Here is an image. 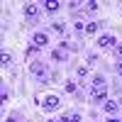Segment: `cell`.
<instances>
[{"label": "cell", "instance_id": "6da1fadb", "mask_svg": "<svg viewBox=\"0 0 122 122\" xmlns=\"http://www.w3.org/2000/svg\"><path fill=\"white\" fill-rule=\"evenodd\" d=\"M90 100L98 105H103L107 100V81L103 76H95L93 78V88H90Z\"/></svg>", "mask_w": 122, "mask_h": 122}, {"label": "cell", "instance_id": "7a4b0ae2", "mask_svg": "<svg viewBox=\"0 0 122 122\" xmlns=\"http://www.w3.org/2000/svg\"><path fill=\"white\" fill-rule=\"evenodd\" d=\"M29 73H32L39 83H46V78H49V68H46L44 61H32V64H29Z\"/></svg>", "mask_w": 122, "mask_h": 122}, {"label": "cell", "instance_id": "3957f363", "mask_svg": "<svg viewBox=\"0 0 122 122\" xmlns=\"http://www.w3.org/2000/svg\"><path fill=\"white\" fill-rule=\"evenodd\" d=\"M22 15H25V20L34 22V20L39 17V5H34V3H27V5L22 7Z\"/></svg>", "mask_w": 122, "mask_h": 122}, {"label": "cell", "instance_id": "277c9868", "mask_svg": "<svg viewBox=\"0 0 122 122\" xmlns=\"http://www.w3.org/2000/svg\"><path fill=\"white\" fill-rule=\"evenodd\" d=\"M59 105H61V98H59V95H46V98H44V103H42V107L46 110V112L59 110Z\"/></svg>", "mask_w": 122, "mask_h": 122}, {"label": "cell", "instance_id": "5b68a950", "mask_svg": "<svg viewBox=\"0 0 122 122\" xmlns=\"http://www.w3.org/2000/svg\"><path fill=\"white\" fill-rule=\"evenodd\" d=\"M32 44H34L37 49H44V46L49 44V34H46V32H34V34H32Z\"/></svg>", "mask_w": 122, "mask_h": 122}, {"label": "cell", "instance_id": "8992f818", "mask_svg": "<svg viewBox=\"0 0 122 122\" xmlns=\"http://www.w3.org/2000/svg\"><path fill=\"white\" fill-rule=\"evenodd\" d=\"M115 44H117L115 34H103V37L98 39V46L100 49H115Z\"/></svg>", "mask_w": 122, "mask_h": 122}, {"label": "cell", "instance_id": "52a82bcc", "mask_svg": "<svg viewBox=\"0 0 122 122\" xmlns=\"http://www.w3.org/2000/svg\"><path fill=\"white\" fill-rule=\"evenodd\" d=\"M103 110H105L107 115H115L117 110H120V103H117V100H110V98H107L105 103H103Z\"/></svg>", "mask_w": 122, "mask_h": 122}, {"label": "cell", "instance_id": "ba28073f", "mask_svg": "<svg viewBox=\"0 0 122 122\" xmlns=\"http://www.w3.org/2000/svg\"><path fill=\"white\" fill-rule=\"evenodd\" d=\"M66 59H68V54L64 51V46H61V49H54V51H51V61H56V64H64Z\"/></svg>", "mask_w": 122, "mask_h": 122}, {"label": "cell", "instance_id": "9c48e42d", "mask_svg": "<svg viewBox=\"0 0 122 122\" xmlns=\"http://www.w3.org/2000/svg\"><path fill=\"white\" fill-rule=\"evenodd\" d=\"M59 7H61L59 0H44V10H46V12H56Z\"/></svg>", "mask_w": 122, "mask_h": 122}, {"label": "cell", "instance_id": "30bf717a", "mask_svg": "<svg viewBox=\"0 0 122 122\" xmlns=\"http://www.w3.org/2000/svg\"><path fill=\"white\" fill-rule=\"evenodd\" d=\"M0 66H3V68L12 66V54H5V51H3V56H0Z\"/></svg>", "mask_w": 122, "mask_h": 122}, {"label": "cell", "instance_id": "8fae6325", "mask_svg": "<svg viewBox=\"0 0 122 122\" xmlns=\"http://www.w3.org/2000/svg\"><path fill=\"white\" fill-rule=\"evenodd\" d=\"M98 29H100V22H88L86 25V34H95Z\"/></svg>", "mask_w": 122, "mask_h": 122}, {"label": "cell", "instance_id": "7c38bea8", "mask_svg": "<svg viewBox=\"0 0 122 122\" xmlns=\"http://www.w3.org/2000/svg\"><path fill=\"white\" fill-rule=\"evenodd\" d=\"M64 90H66V93H76V83H73V81H66V83H64Z\"/></svg>", "mask_w": 122, "mask_h": 122}, {"label": "cell", "instance_id": "4fadbf2b", "mask_svg": "<svg viewBox=\"0 0 122 122\" xmlns=\"http://www.w3.org/2000/svg\"><path fill=\"white\" fill-rule=\"evenodd\" d=\"M37 51H39V49H37L34 44H29V49H27V54H25V56H27V59H34V56H37Z\"/></svg>", "mask_w": 122, "mask_h": 122}, {"label": "cell", "instance_id": "5bb4252c", "mask_svg": "<svg viewBox=\"0 0 122 122\" xmlns=\"http://www.w3.org/2000/svg\"><path fill=\"white\" fill-rule=\"evenodd\" d=\"M86 10H88V12H95V10H98V3H95V0H90V3H86Z\"/></svg>", "mask_w": 122, "mask_h": 122}, {"label": "cell", "instance_id": "9a60e30c", "mask_svg": "<svg viewBox=\"0 0 122 122\" xmlns=\"http://www.w3.org/2000/svg\"><path fill=\"white\" fill-rule=\"evenodd\" d=\"M54 29H56L59 34H64V32H66V25H64V22H54Z\"/></svg>", "mask_w": 122, "mask_h": 122}, {"label": "cell", "instance_id": "2e32d148", "mask_svg": "<svg viewBox=\"0 0 122 122\" xmlns=\"http://www.w3.org/2000/svg\"><path fill=\"white\" fill-rule=\"evenodd\" d=\"M76 73H78L81 78H86V76H88V66H78V71H76Z\"/></svg>", "mask_w": 122, "mask_h": 122}, {"label": "cell", "instance_id": "e0dca14e", "mask_svg": "<svg viewBox=\"0 0 122 122\" xmlns=\"http://www.w3.org/2000/svg\"><path fill=\"white\" fill-rule=\"evenodd\" d=\"M68 122H81V112H71L68 115Z\"/></svg>", "mask_w": 122, "mask_h": 122}, {"label": "cell", "instance_id": "ac0fdd59", "mask_svg": "<svg viewBox=\"0 0 122 122\" xmlns=\"http://www.w3.org/2000/svg\"><path fill=\"white\" fill-rule=\"evenodd\" d=\"M112 51H115V56H117V59H122V44H115Z\"/></svg>", "mask_w": 122, "mask_h": 122}, {"label": "cell", "instance_id": "d6986e66", "mask_svg": "<svg viewBox=\"0 0 122 122\" xmlns=\"http://www.w3.org/2000/svg\"><path fill=\"white\" fill-rule=\"evenodd\" d=\"M98 61V54H88V64H95Z\"/></svg>", "mask_w": 122, "mask_h": 122}, {"label": "cell", "instance_id": "ffe728a7", "mask_svg": "<svg viewBox=\"0 0 122 122\" xmlns=\"http://www.w3.org/2000/svg\"><path fill=\"white\" fill-rule=\"evenodd\" d=\"M107 122H120V120H117V117H110V120H107Z\"/></svg>", "mask_w": 122, "mask_h": 122}, {"label": "cell", "instance_id": "44dd1931", "mask_svg": "<svg viewBox=\"0 0 122 122\" xmlns=\"http://www.w3.org/2000/svg\"><path fill=\"white\" fill-rule=\"evenodd\" d=\"M117 71H120V76H122V64H117Z\"/></svg>", "mask_w": 122, "mask_h": 122}, {"label": "cell", "instance_id": "7402d4cb", "mask_svg": "<svg viewBox=\"0 0 122 122\" xmlns=\"http://www.w3.org/2000/svg\"><path fill=\"white\" fill-rule=\"evenodd\" d=\"M46 122H59V120H46Z\"/></svg>", "mask_w": 122, "mask_h": 122}]
</instances>
